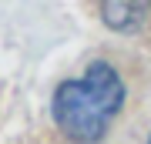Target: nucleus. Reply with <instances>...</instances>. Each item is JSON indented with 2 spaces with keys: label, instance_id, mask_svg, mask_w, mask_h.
Returning a JSON list of instances; mask_svg holds the SVG:
<instances>
[{
  "label": "nucleus",
  "instance_id": "f257e3e1",
  "mask_svg": "<svg viewBox=\"0 0 151 144\" xmlns=\"http://www.w3.org/2000/svg\"><path fill=\"white\" fill-rule=\"evenodd\" d=\"M124 84L111 64H91L81 80H64L54 94V121L74 144H97L121 111Z\"/></svg>",
  "mask_w": 151,
  "mask_h": 144
},
{
  "label": "nucleus",
  "instance_id": "f03ea898",
  "mask_svg": "<svg viewBox=\"0 0 151 144\" xmlns=\"http://www.w3.org/2000/svg\"><path fill=\"white\" fill-rule=\"evenodd\" d=\"M101 14H104V24L114 30H138L145 24L148 0H104Z\"/></svg>",
  "mask_w": 151,
  "mask_h": 144
},
{
  "label": "nucleus",
  "instance_id": "7ed1b4c3",
  "mask_svg": "<svg viewBox=\"0 0 151 144\" xmlns=\"http://www.w3.org/2000/svg\"><path fill=\"white\" fill-rule=\"evenodd\" d=\"M148 144H151V138H148Z\"/></svg>",
  "mask_w": 151,
  "mask_h": 144
}]
</instances>
